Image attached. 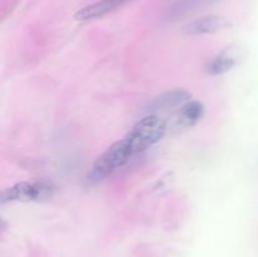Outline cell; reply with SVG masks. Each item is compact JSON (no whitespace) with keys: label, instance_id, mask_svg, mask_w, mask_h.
Segmentation results:
<instances>
[{"label":"cell","instance_id":"obj_1","mask_svg":"<svg viewBox=\"0 0 258 257\" xmlns=\"http://www.w3.org/2000/svg\"><path fill=\"white\" fill-rule=\"evenodd\" d=\"M166 130V121L160 116L151 113L136 122L122 139L126 140L130 150L136 156L160 141L165 135Z\"/></svg>","mask_w":258,"mask_h":257},{"label":"cell","instance_id":"obj_4","mask_svg":"<svg viewBox=\"0 0 258 257\" xmlns=\"http://www.w3.org/2000/svg\"><path fill=\"white\" fill-rule=\"evenodd\" d=\"M131 2L134 0H98V2L86 5L77 10L75 14V19L78 22H90V20L100 19Z\"/></svg>","mask_w":258,"mask_h":257},{"label":"cell","instance_id":"obj_8","mask_svg":"<svg viewBox=\"0 0 258 257\" xmlns=\"http://www.w3.org/2000/svg\"><path fill=\"white\" fill-rule=\"evenodd\" d=\"M204 105L199 101H189L183 105L178 116V123L183 127H191L203 118Z\"/></svg>","mask_w":258,"mask_h":257},{"label":"cell","instance_id":"obj_7","mask_svg":"<svg viewBox=\"0 0 258 257\" xmlns=\"http://www.w3.org/2000/svg\"><path fill=\"white\" fill-rule=\"evenodd\" d=\"M237 62H238V54H237L234 49L228 48V49L219 53V54L209 63L207 71H208L209 75L213 76L223 75V73L232 70V68L237 65Z\"/></svg>","mask_w":258,"mask_h":257},{"label":"cell","instance_id":"obj_2","mask_svg":"<svg viewBox=\"0 0 258 257\" xmlns=\"http://www.w3.org/2000/svg\"><path fill=\"white\" fill-rule=\"evenodd\" d=\"M133 158L134 156L130 149L127 148L125 141L121 139L117 143L111 145L102 155L96 159V161L88 171L87 176H86V181L91 185L100 183L101 180L111 175L113 171L128 163Z\"/></svg>","mask_w":258,"mask_h":257},{"label":"cell","instance_id":"obj_6","mask_svg":"<svg viewBox=\"0 0 258 257\" xmlns=\"http://www.w3.org/2000/svg\"><path fill=\"white\" fill-rule=\"evenodd\" d=\"M191 98V95L185 90H173L169 92L163 93V95L158 96L154 98L149 105V108L151 111H159V110H169V108L176 107L179 105H185L189 102Z\"/></svg>","mask_w":258,"mask_h":257},{"label":"cell","instance_id":"obj_5","mask_svg":"<svg viewBox=\"0 0 258 257\" xmlns=\"http://www.w3.org/2000/svg\"><path fill=\"white\" fill-rule=\"evenodd\" d=\"M231 23L226 17L221 15H206V17L198 18L185 25L184 32L189 35H202V34H211V33H217L219 30L226 29L229 27Z\"/></svg>","mask_w":258,"mask_h":257},{"label":"cell","instance_id":"obj_3","mask_svg":"<svg viewBox=\"0 0 258 257\" xmlns=\"http://www.w3.org/2000/svg\"><path fill=\"white\" fill-rule=\"evenodd\" d=\"M54 193V186L48 181H22L2 193V202H43Z\"/></svg>","mask_w":258,"mask_h":257}]
</instances>
